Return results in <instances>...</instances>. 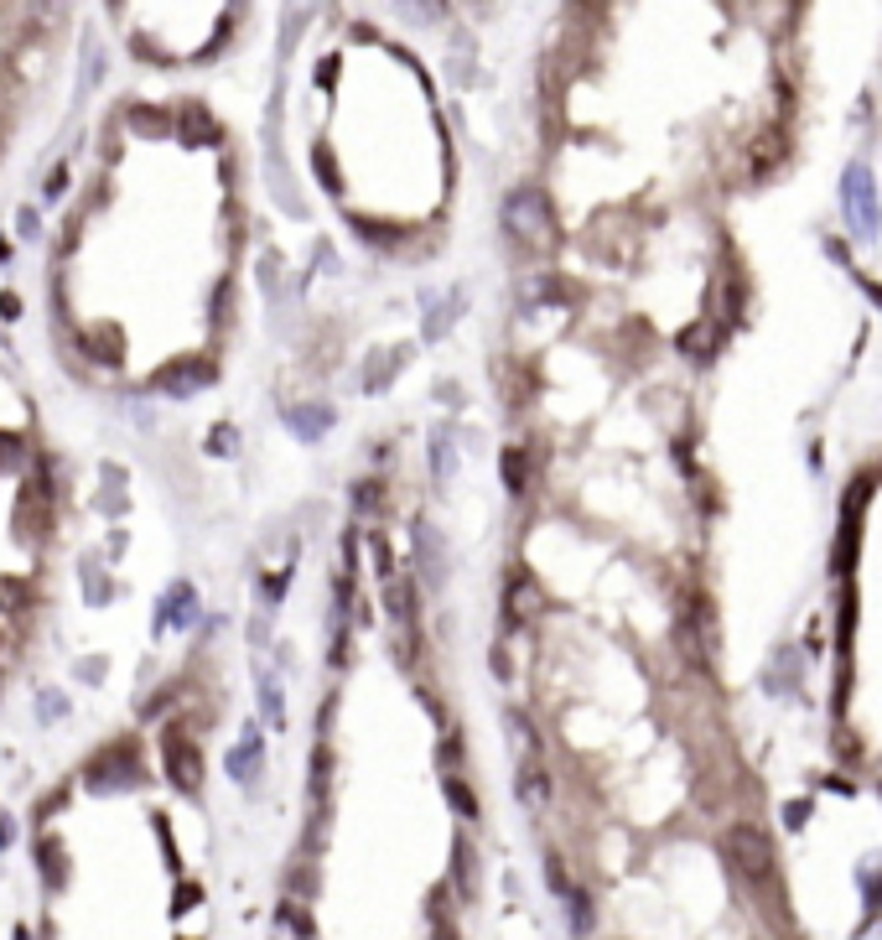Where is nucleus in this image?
Instances as JSON below:
<instances>
[{
    "mask_svg": "<svg viewBox=\"0 0 882 940\" xmlns=\"http://www.w3.org/2000/svg\"><path fill=\"white\" fill-rule=\"evenodd\" d=\"M338 421V410L333 406H302V410H286V427L302 437V442H317L327 427Z\"/></svg>",
    "mask_w": 882,
    "mask_h": 940,
    "instance_id": "obj_14",
    "label": "nucleus"
},
{
    "mask_svg": "<svg viewBox=\"0 0 882 940\" xmlns=\"http://www.w3.org/2000/svg\"><path fill=\"white\" fill-rule=\"evenodd\" d=\"M431 479H437V483L452 479V427L431 431Z\"/></svg>",
    "mask_w": 882,
    "mask_h": 940,
    "instance_id": "obj_17",
    "label": "nucleus"
},
{
    "mask_svg": "<svg viewBox=\"0 0 882 940\" xmlns=\"http://www.w3.org/2000/svg\"><path fill=\"white\" fill-rule=\"evenodd\" d=\"M354 510H358V514H374V510H385V483H379V479H364V483H354Z\"/></svg>",
    "mask_w": 882,
    "mask_h": 940,
    "instance_id": "obj_24",
    "label": "nucleus"
},
{
    "mask_svg": "<svg viewBox=\"0 0 882 940\" xmlns=\"http://www.w3.org/2000/svg\"><path fill=\"white\" fill-rule=\"evenodd\" d=\"M63 712H69V701H63V691H42V697H36V718H42V722H57Z\"/></svg>",
    "mask_w": 882,
    "mask_h": 940,
    "instance_id": "obj_28",
    "label": "nucleus"
},
{
    "mask_svg": "<svg viewBox=\"0 0 882 940\" xmlns=\"http://www.w3.org/2000/svg\"><path fill=\"white\" fill-rule=\"evenodd\" d=\"M0 255H6V260H11V244H6V240H0Z\"/></svg>",
    "mask_w": 882,
    "mask_h": 940,
    "instance_id": "obj_32",
    "label": "nucleus"
},
{
    "mask_svg": "<svg viewBox=\"0 0 882 940\" xmlns=\"http://www.w3.org/2000/svg\"><path fill=\"white\" fill-rule=\"evenodd\" d=\"M462 759H468V738H462V733H447V738H441V749H437L441 774H458Z\"/></svg>",
    "mask_w": 882,
    "mask_h": 940,
    "instance_id": "obj_23",
    "label": "nucleus"
},
{
    "mask_svg": "<svg viewBox=\"0 0 882 940\" xmlns=\"http://www.w3.org/2000/svg\"><path fill=\"white\" fill-rule=\"evenodd\" d=\"M11 842H17V821L0 811V847H11Z\"/></svg>",
    "mask_w": 882,
    "mask_h": 940,
    "instance_id": "obj_30",
    "label": "nucleus"
},
{
    "mask_svg": "<svg viewBox=\"0 0 882 940\" xmlns=\"http://www.w3.org/2000/svg\"><path fill=\"white\" fill-rule=\"evenodd\" d=\"M260 707H265V718H271V728H281V722H286V707H281V686H275L271 676L260 681Z\"/></svg>",
    "mask_w": 882,
    "mask_h": 940,
    "instance_id": "obj_25",
    "label": "nucleus"
},
{
    "mask_svg": "<svg viewBox=\"0 0 882 940\" xmlns=\"http://www.w3.org/2000/svg\"><path fill=\"white\" fill-rule=\"evenodd\" d=\"M281 593H286V577H281V572H271V577H265V598H281Z\"/></svg>",
    "mask_w": 882,
    "mask_h": 940,
    "instance_id": "obj_31",
    "label": "nucleus"
},
{
    "mask_svg": "<svg viewBox=\"0 0 882 940\" xmlns=\"http://www.w3.org/2000/svg\"><path fill=\"white\" fill-rule=\"evenodd\" d=\"M416 598H421V587H416V577H410V572H390V577H385V587H379L385 618H390L400 634L416 629Z\"/></svg>",
    "mask_w": 882,
    "mask_h": 940,
    "instance_id": "obj_6",
    "label": "nucleus"
},
{
    "mask_svg": "<svg viewBox=\"0 0 882 940\" xmlns=\"http://www.w3.org/2000/svg\"><path fill=\"white\" fill-rule=\"evenodd\" d=\"M260 759H265V738H260V728L255 722H244V743H239L229 759H223V770L234 774L239 785H255V774H260Z\"/></svg>",
    "mask_w": 882,
    "mask_h": 940,
    "instance_id": "obj_12",
    "label": "nucleus"
},
{
    "mask_svg": "<svg viewBox=\"0 0 882 940\" xmlns=\"http://www.w3.org/2000/svg\"><path fill=\"white\" fill-rule=\"evenodd\" d=\"M722 847H727L732 868L743 873L747 884H768V878H774V868H779L774 837H768L764 826H753V821H737V826H727V837H722Z\"/></svg>",
    "mask_w": 882,
    "mask_h": 940,
    "instance_id": "obj_3",
    "label": "nucleus"
},
{
    "mask_svg": "<svg viewBox=\"0 0 882 940\" xmlns=\"http://www.w3.org/2000/svg\"><path fill=\"white\" fill-rule=\"evenodd\" d=\"M146 780V764H140V749L130 738H119L109 749H99L94 759L84 764V785L94 795H115V790H136Z\"/></svg>",
    "mask_w": 882,
    "mask_h": 940,
    "instance_id": "obj_2",
    "label": "nucleus"
},
{
    "mask_svg": "<svg viewBox=\"0 0 882 940\" xmlns=\"http://www.w3.org/2000/svg\"><path fill=\"white\" fill-rule=\"evenodd\" d=\"M458 894L452 884H437V889L426 894V925H431V936L437 940H458Z\"/></svg>",
    "mask_w": 882,
    "mask_h": 940,
    "instance_id": "obj_11",
    "label": "nucleus"
},
{
    "mask_svg": "<svg viewBox=\"0 0 882 940\" xmlns=\"http://www.w3.org/2000/svg\"><path fill=\"white\" fill-rule=\"evenodd\" d=\"M281 925H286V936L312 940V909H306L302 899H286V905H281Z\"/></svg>",
    "mask_w": 882,
    "mask_h": 940,
    "instance_id": "obj_21",
    "label": "nucleus"
},
{
    "mask_svg": "<svg viewBox=\"0 0 882 940\" xmlns=\"http://www.w3.org/2000/svg\"><path fill=\"white\" fill-rule=\"evenodd\" d=\"M441 795H447V805L458 811L462 821H477L483 811H477V795H473V785L462 780V774H441Z\"/></svg>",
    "mask_w": 882,
    "mask_h": 940,
    "instance_id": "obj_16",
    "label": "nucleus"
},
{
    "mask_svg": "<svg viewBox=\"0 0 882 940\" xmlns=\"http://www.w3.org/2000/svg\"><path fill=\"white\" fill-rule=\"evenodd\" d=\"M198 618V587L192 582H171L167 598H161V608H156V629H187Z\"/></svg>",
    "mask_w": 882,
    "mask_h": 940,
    "instance_id": "obj_10",
    "label": "nucleus"
},
{
    "mask_svg": "<svg viewBox=\"0 0 882 940\" xmlns=\"http://www.w3.org/2000/svg\"><path fill=\"white\" fill-rule=\"evenodd\" d=\"M452 894H458V905H473L477 899V884H483V873H477V842L468 832L452 837Z\"/></svg>",
    "mask_w": 882,
    "mask_h": 940,
    "instance_id": "obj_8",
    "label": "nucleus"
},
{
    "mask_svg": "<svg viewBox=\"0 0 882 940\" xmlns=\"http://www.w3.org/2000/svg\"><path fill=\"white\" fill-rule=\"evenodd\" d=\"M84 348L94 354V359H104V364H115L119 359V333L109 323H99V327H88L84 333Z\"/></svg>",
    "mask_w": 882,
    "mask_h": 940,
    "instance_id": "obj_19",
    "label": "nucleus"
},
{
    "mask_svg": "<svg viewBox=\"0 0 882 940\" xmlns=\"http://www.w3.org/2000/svg\"><path fill=\"white\" fill-rule=\"evenodd\" d=\"M369 556H374V566H379V577H390V572H395L390 541H385V535H369Z\"/></svg>",
    "mask_w": 882,
    "mask_h": 940,
    "instance_id": "obj_29",
    "label": "nucleus"
},
{
    "mask_svg": "<svg viewBox=\"0 0 882 940\" xmlns=\"http://www.w3.org/2000/svg\"><path fill=\"white\" fill-rule=\"evenodd\" d=\"M36 863H42V878H48L52 889H63V884H69V853H63V842H57V837L36 842Z\"/></svg>",
    "mask_w": 882,
    "mask_h": 940,
    "instance_id": "obj_15",
    "label": "nucleus"
},
{
    "mask_svg": "<svg viewBox=\"0 0 882 940\" xmlns=\"http://www.w3.org/2000/svg\"><path fill=\"white\" fill-rule=\"evenodd\" d=\"M566 899H571V925H577V936H587V930H592V899H587V894H566Z\"/></svg>",
    "mask_w": 882,
    "mask_h": 940,
    "instance_id": "obj_27",
    "label": "nucleus"
},
{
    "mask_svg": "<svg viewBox=\"0 0 882 940\" xmlns=\"http://www.w3.org/2000/svg\"><path fill=\"white\" fill-rule=\"evenodd\" d=\"M504 728H510V733H514V749L525 753V759H529V753H535V749H540V743H535V728H529V718H525V712H514V707H504Z\"/></svg>",
    "mask_w": 882,
    "mask_h": 940,
    "instance_id": "obj_22",
    "label": "nucleus"
},
{
    "mask_svg": "<svg viewBox=\"0 0 882 940\" xmlns=\"http://www.w3.org/2000/svg\"><path fill=\"white\" fill-rule=\"evenodd\" d=\"M161 770H167V780H171V790L177 795H203V749H198V738L187 733V728H167L161 733Z\"/></svg>",
    "mask_w": 882,
    "mask_h": 940,
    "instance_id": "obj_4",
    "label": "nucleus"
},
{
    "mask_svg": "<svg viewBox=\"0 0 882 940\" xmlns=\"http://www.w3.org/2000/svg\"><path fill=\"white\" fill-rule=\"evenodd\" d=\"M498 473H504V489H510L514 499L525 494L529 468H525V452H519V447H504V458H498Z\"/></svg>",
    "mask_w": 882,
    "mask_h": 940,
    "instance_id": "obj_20",
    "label": "nucleus"
},
{
    "mask_svg": "<svg viewBox=\"0 0 882 940\" xmlns=\"http://www.w3.org/2000/svg\"><path fill=\"white\" fill-rule=\"evenodd\" d=\"M27 603H32V593H27V582L0 577V608H6V614H17V608H27Z\"/></svg>",
    "mask_w": 882,
    "mask_h": 940,
    "instance_id": "obj_26",
    "label": "nucleus"
},
{
    "mask_svg": "<svg viewBox=\"0 0 882 940\" xmlns=\"http://www.w3.org/2000/svg\"><path fill=\"white\" fill-rule=\"evenodd\" d=\"M208 385H219V364L208 359V354H182V359H171L161 375H156V390L161 395H177V400H187V395L208 390Z\"/></svg>",
    "mask_w": 882,
    "mask_h": 940,
    "instance_id": "obj_5",
    "label": "nucleus"
},
{
    "mask_svg": "<svg viewBox=\"0 0 882 940\" xmlns=\"http://www.w3.org/2000/svg\"><path fill=\"white\" fill-rule=\"evenodd\" d=\"M519 801H525V805L550 801V774H545L540 764H525V770H519Z\"/></svg>",
    "mask_w": 882,
    "mask_h": 940,
    "instance_id": "obj_18",
    "label": "nucleus"
},
{
    "mask_svg": "<svg viewBox=\"0 0 882 940\" xmlns=\"http://www.w3.org/2000/svg\"><path fill=\"white\" fill-rule=\"evenodd\" d=\"M847 219H851V229H857L862 240L878 234V208H872V177H867V167L847 171Z\"/></svg>",
    "mask_w": 882,
    "mask_h": 940,
    "instance_id": "obj_9",
    "label": "nucleus"
},
{
    "mask_svg": "<svg viewBox=\"0 0 882 940\" xmlns=\"http://www.w3.org/2000/svg\"><path fill=\"white\" fill-rule=\"evenodd\" d=\"M540 603V587H535V577L529 572H514L510 587H504V614H510V624H525V614Z\"/></svg>",
    "mask_w": 882,
    "mask_h": 940,
    "instance_id": "obj_13",
    "label": "nucleus"
},
{
    "mask_svg": "<svg viewBox=\"0 0 882 940\" xmlns=\"http://www.w3.org/2000/svg\"><path fill=\"white\" fill-rule=\"evenodd\" d=\"M504 234L525 250H550L556 244V213L540 188H514L504 198Z\"/></svg>",
    "mask_w": 882,
    "mask_h": 940,
    "instance_id": "obj_1",
    "label": "nucleus"
},
{
    "mask_svg": "<svg viewBox=\"0 0 882 940\" xmlns=\"http://www.w3.org/2000/svg\"><path fill=\"white\" fill-rule=\"evenodd\" d=\"M416 562H421V577L431 593H441L447 587V546H441L437 525H426V520H416ZM421 577H416V587H421Z\"/></svg>",
    "mask_w": 882,
    "mask_h": 940,
    "instance_id": "obj_7",
    "label": "nucleus"
}]
</instances>
